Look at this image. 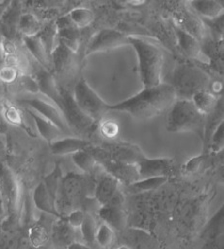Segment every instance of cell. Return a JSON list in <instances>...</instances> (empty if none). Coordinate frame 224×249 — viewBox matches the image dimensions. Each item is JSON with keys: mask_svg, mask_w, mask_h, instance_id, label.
<instances>
[{"mask_svg": "<svg viewBox=\"0 0 224 249\" xmlns=\"http://www.w3.org/2000/svg\"><path fill=\"white\" fill-rule=\"evenodd\" d=\"M176 100V95L171 84L144 88L136 95L114 105H109V110L125 112L138 120H146L162 115L169 110Z\"/></svg>", "mask_w": 224, "mask_h": 249, "instance_id": "cell-1", "label": "cell"}, {"mask_svg": "<svg viewBox=\"0 0 224 249\" xmlns=\"http://www.w3.org/2000/svg\"><path fill=\"white\" fill-rule=\"evenodd\" d=\"M129 44L137 53L144 88H150L162 83L164 53L161 48L148 40L137 37H129Z\"/></svg>", "mask_w": 224, "mask_h": 249, "instance_id": "cell-2", "label": "cell"}, {"mask_svg": "<svg viewBox=\"0 0 224 249\" xmlns=\"http://www.w3.org/2000/svg\"><path fill=\"white\" fill-rule=\"evenodd\" d=\"M211 80L209 75L200 67L181 63L173 71L172 84L176 99L191 100L192 96L202 90H209Z\"/></svg>", "mask_w": 224, "mask_h": 249, "instance_id": "cell-3", "label": "cell"}, {"mask_svg": "<svg viewBox=\"0 0 224 249\" xmlns=\"http://www.w3.org/2000/svg\"><path fill=\"white\" fill-rule=\"evenodd\" d=\"M206 116L200 113L191 100L176 99L169 109L166 128L170 132L202 131Z\"/></svg>", "mask_w": 224, "mask_h": 249, "instance_id": "cell-4", "label": "cell"}, {"mask_svg": "<svg viewBox=\"0 0 224 249\" xmlns=\"http://www.w3.org/2000/svg\"><path fill=\"white\" fill-rule=\"evenodd\" d=\"M84 198V178L75 174L61 178L55 198L56 210L61 218L72 210L81 208Z\"/></svg>", "mask_w": 224, "mask_h": 249, "instance_id": "cell-5", "label": "cell"}, {"mask_svg": "<svg viewBox=\"0 0 224 249\" xmlns=\"http://www.w3.org/2000/svg\"><path fill=\"white\" fill-rule=\"evenodd\" d=\"M38 94H28L19 98L18 102L22 107L29 108L37 114L41 115L42 117L50 121L63 133L71 134L72 130L69 127L66 118L60 107L46 96H40Z\"/></svg>", "mask_w": 224, "mask_h": 249, "instance_id": "cell-6", "label": "cell"}, {"mask_svg": "<svg viewBox=\"0 0 224 249\" xmlns=\"http://www.w3.org/2000/svg\"><path fill=\"white\" fill-rule=\"evenodd\" d=\"M72 94L78 107L95 123L100 121L109 110V105L88 86L83 78L77 82Z\"/></svg>", "mask_w": 224, "mask_h": 249, "instance_id": "cell-7", "label": "cell"}, {"mask_svg": "<svg viewBox=\"0 0 224 249\" xmlns=\"http://www.w3.org/2000/svg\"><path fill=\"white\" fill-rule=\"evenodd\" d=\"M60 91L62 111L71 130H76L81 134L92 130L95 122L78 107L73 98V94L67 90Z\"/></svg>", "mask_w": 224, "mask_h": 249, "instance_id": "cell-8", "label": "cell"}, {"mask_svg": "<svg viewBox=\"0 0 224 249\" xmlns=\"http://www.w3.org/2000/svg\"><path fill=\"white\" fill-rule=\"evenodd\" d=\"M119 181L108 172H105L98 177L96 181L94 197L101 206H121L122 194L119 190Z\"/></svg>", "mask_w": 224, "mask_h": 249, "instance_id": "cell-9", "label": "cell"}, {"mask_svg": "<svg viewBox=\"0 0 224 249\" xmlns=\"http://www.w3.org/2000/svg\"><path fill=\"white\" fill-rule=\"evenodd\" d=\"M129 44V37L113 29H102L89 41L85 54L112 50Z\"/></svg>", "mask_w": 224, "mask_h": 249, "instance_id": "cell-10", "label": "cell"}, {"mask_svg": "<svg viewBox=\"0 0 224 249\" xmlns=\"http://www.w3.org/2000/svg\"><path fill=\"white\" fill-rule=\"evenodd\" d=\"M0 196L10 215H14L18 206V185L13 172L0 165Z\"/></svg>", "mask_w": 224, "mask_h": 249, "instance_id": "cell-11", "label": "cell"}, {"mask_svg": "<svg viewBox=\"0 0 224 249\" xmlns=\"http://www.w3.org/2000/svg\"><path fill=\"white\" fill-rule=\"evenodd\" d=\"M174 160L170 158L148 159L144 157L137 163V170L140 179L149 177H168L174 168Z\"/></svg>", "mask_w": 224, "mask_h": 249, "instance_id": "cell-12", "label": "cell"}, {"mask_svg": "<svg viewBox=\"0 0 224 249\" xmlns=\"http://www.w3.org/2000/svg\"><path fill=\"white\" fill-rule=\"evenodd\" d=\"M102 149L107 155L108 160L124 164H136L144 157L138 146L131 144H106Z\"/></svg>", "mask_w": 224, "mask_h": 249, "instance_id": "cell-13", "label": "cell"}, {"mask_svg": "<svg viewBox=\"0 0 224 249\" xmlns=\"http://www.w3.org/2000/svg\"><path fill=\"white\" fill-rule=\"evenodd\" d=\"M77 53H72L62 44H58L51 53L52 69L58 75H69L77 67Z\"/></svg>", "mask_w": 224, "mask_h": 249, "instance_id": "cell-14", "label": "cell"}, {"mask_svg": "<svg viewBox=\"0 0 224 249\" xmlns=\"http://www.w3.org/2000/svg\"><path fill=\"white\" fill-rule=\"evenodd\" d=\"M100 164L104 166L108 173L115 177L119 183L129 186L132 183L140 180L136 164H124L112 160H107Z\"/></svg>", "mask_w": 224, "mask_h": 249, "instance_id": "cell-15", "label": "cell"}, {"mask_svg": "<svg viewBox=\"0 0 224 249\" xmlns=\"http://www.w3.org/2000/svg\"><path fill=\"white\" fill-rule=\"evenodd\" d=\"M176 33L177 36L178 45L187 56L193 59H197L201 62L209 64L208 59L203 53L202 45L200 41H198L196 38L186 33L184 30H182L177 26L176 27Z\"/></svg>", "mask_w": 224, "mask_h": 249, "instance_id": "cell-16", "label": "cell"}, {"mask_svg": "<svg viewBox=\"0 0 224 249\" xmlns=\"http://www.w3.org/2000/svg\"><path fill=\"white\" fill-rule=\"evenodd\" d=\"M39 92L47 98L52 100L56 103L60 109L62 110V100H61V91L56 85V81L50 72L43 69L37 74V78L35 79Z\"/></svg>", "mask_w": 224, "mask_h": 249, "instance_id": "cell-17", "label": "cell"}, {"mask_svg": "<svg viewBox=\"0 0 224 249\" xmlns=\"http://www.w3.org/2000/svg\"><path fill=\"white\" fill-rule=\"evenodd\" d=\"M179 25L177 27L184 30L186 33L190 34L198 41H203L206 36V27L204 22L200 19V18L189 10H184L179 14L178 17Z\"/></svg>", "mask_w": 224, "mask_h": 249, "instance_id": "cell-18", "label": "cell"}, {"mask_svg": "<svg viewBox=\"0 0 224 249\" xmlns=\"http://www.w3.org/2000/svg\"><path fill=\"white\" fill-rule=\"evenodd\" d=\"M22 108H24L27 111V113L31 116L37 132L45 140H47L49 143H52L53 141L62 137L63 132L50 121L42 117L41 115L37 114L36 112H34L33 110H31L29 108H26V107H22Z\"/></svg>", "mask_w": 224, "mask_h": 249, "instance_id": "cell-19", "label": "cell"}, {"mask_svg": "<svg viewBox=\"0 0 224 249\" xmlns=\"http://www.w3.org/2000/svg\"><path fill=\"white\" fill-rule=\"evenodd\" d=\"M33 202L39 210L53 215L55 217L61 218L56 210L55 198L50 194V192L48 191L44 182H40L34 189Z\"/></svg>", "mask_w": 224, "mask_h": 249, "instance_id": "cell-20", "label": "cell"}, {"mask_svg": "<svg viewBox=\"0 0 224 249\" xmlns=\"http://www.w3.org/2000/svg\"><path fill=\"white\" fill-rule=\"evenodd\" d=\"M89 146L90 143L86 140L74 136H66L50 143V150L54 155H68L74 154L80 150H85Z\"/></svg>", "mask_w": 224, "mask_h": 249, "instance_id": "cell-21", "label": "cell"}, {"mask_svg": "<svg viewBox=\"0 0 224 249\" xmlns=\"http://www.w3.org/2000/svg\"><path fill=\"white\" fill-rule=\"evenodd\" d=\"M97 214L104 223L110 226L113 231H121L126 226V215L121 206L103 205Z\"/></svg>", "mask_w": 224, "mask_h": 249, "instance_id": "cell-22", "label": "cell"}, {"mask_svg": "<svg viewBox=\"0 0 224 249\" xmlns=\"http://www.w3.org/2000/svg\"><path fill=\"white\" fill-rule=\"evenodd\" d=\"M23 42L28 52L42 65L43 69L50 72V70H52L51 57L48 53L39 37L37 35L31 37H23Z\"/></svg>", "mask_w": 224, "mask_h": 249, "instance_id": "cell-23", "label": "cell"}, {"mask_svg": "<svg viewBox=\"0 0 224 249\" xmlns=\"http://www.w3.org/2000/svg\"><path fill=\"white\" fill-rule=\"evenodd\" d=\"M189 5L196 15H200L206 19H214L220 16H223V4L219 1H191L189 2Z\"/></svg>", "mask_w": 224, "mask_h": 249, "instance_id": "cell-24", "label": "cell"}, {"mask_svg": "<svg viewBox=\"0 0 224 249\" xmlns=\"http://www.w3.org/2000/svg\"><path fill=\"white\" fill-rule=\"evenodd\" d=\"M191 101L200 113L208 116L214 110L218 102V98L214 93L211 92V90L208 89L195 93L192 96Z\"/></svg>", "mask_w": 224, "mask_h": 249, "instance_id": "cell-25", "label": "cell"}, {"mask_svg": "<svg viewBox=\"0 0 224 249\" xmlns=\"http://www.w3.org/2000/svg\"><path fill=\"white\" fill-rule=\"evenodd\" d=\"M43 25L37 16L32 13L21 14L17 25V32L23 35V37L36 36L42 29Z\"/></svg>", "mask_w": 224, "mask_h": 249, "instance_id": "cell-26", "label": "cell"}, {"mask_svg": "<svg viewBox=\"0 0 224 249\" xmlns=\"http://www.w3.org/2000/svg\"><path fill=\"white\" fill-rule=\"evenodd\" d=\"M37 36L41 40V42L44 45L45 49L47 50L48 53L49 55H51L52 52L55 50V48L59 44L58 30H57L54 20L50 21L49 23L43 26L41 31L37 34Z\"/></svg>", "mask_w": 224, "mask_h": 249, "instance_id": "cell-27", "label": "cell"}, {"mask_svg": "<svg viewBox=\"0 0 224 249\" xmlns=\"http://www.w3.org/2000/svg\"><path fill=\"white\" fill-rule=\"evenodd\" d=\"M10 7H8L6 13L4 14V28L9 38L14 37L17 31V25L19 21V18L21 16L20 5L17 2L10 3Z\"/></svg>", "mask_w": 224, "mask_h": 249, "instance_id": "cell-28", "label": "cell"}, {"mask_svg": "<svg viewBox=\"0 0 224 249\" xmlns=\"http://www.w3.org/2000/svg\"><path fill=\"white\" fill-rule=\"evenodd\" d=\"M76 231L77 230L72 228L64 218H61L53 230L55 242L66 245L68 248L72 243L76 242Z\"/></svg>", "mask_w": 224, "mask_h": 249, "instance_id": "cell-29", "label": "cell"}, {"mask_svg": "<svg viewBox=\"0 0 224 249\" xmlns=\"http://www.w3.org/2000/svg\"><path fill=\"white\" fill-rule=\"evenodd\" d=\"M80 29L77 27H70L58 30L59 43L70 50L72 53H77L80 47Z\"/></svg>", "mask_w": 224, "mask_h": 249, "instance_id": "cell-30", "label": "cell"}, {"mask_svg": "<svg viewBox=\"0 0 224 249\" xmlns=\"http://www.w3.org/2000/svg\"><path fill=\"white\" fill-rule=\"evenodd\" d=\"M77 28H84L92 23L94 14L90 9L85 7H77L67 14Z\"/></svg>", "mask_w": 224, "mask_h": 249, "instance_id": "cell-31", "label": "cell"}, {"mask_svg": "<svg viewBox=\"0 0 224 249\" xmlns=\"http://www.w3.org/2000/svg\"><path fill=\"white\" fill-rule=\"evenodd\" d=\"M73 162L83 172L91 174L96 167V160L87 150H80L72 154Z\"/></svg>", "mask_w": 224, "mask_h": 249, "instance_id": "cell-32", "label": "cell"}, {"mask_svg": "<svg viewBox=\"0 0 224 249\" xmlns=\"http://www.w3.org/2000/svg\"><path fill=\"white\" fill-rule=\"evenodd\" d=\"M167 181H168V177L166 176L149 177V178L140 179L132 183L128 187L133 193H141V192H146V191L158 189L159 187L163 186Z\"/></svg>", "mask_w": 224, "mask_h": 249, "instance_id": "cell-33", "label": "cell"}, {"mask_svg": "<svg viewBox=\"0 0 224 249\" xmlns=\"http://www.w3.org/2000/svg\"><path fill=\"white\" fill-rule=\"evenodd\" d=\"M81 234V238L86 245H91L95 242V233L97 230V224L92 215L86 214L83 223L79 229Z\"/></svg>", "mask_w": 224, "mask_h": 249, "instance_id": "cell-34", "label": "cell"}, {"mask_svg": "<svg viewBox=\"0 0 224 249\" xmlns=\"http://www.w3.org/2000/svg\"><path fill=\"white\" fill-rule=\"evenodd\" d=\"M114 239V231L108 226L106 223L102 222L97 226L95 233V242L101 248H108Z\"/></svg>", "mask_w": 224, "mask_h": 249, "instance_id": "cell-35", "label": "cell"}, {"mask_svg": "<svg viewBox=\"0 0 224 249\" xmlns=\"http://www.w3.org/2000/svg\"><path fill=\"white\" fill-rule=\"evenodd\" d=\"M48 235L44 227L35 225L29 230V240L34 247H41L48 241Z\"/></svg>", "mask_w": 224, "mask_h": 249, "instance_id": "cell-36", "label": "cell"}, {"mask_svg": "<svg viewBox=\"0 0 224 249\" xmlns=\"http://www.w3.org/2000/svg\"><path fill=\"white\" fill-rule=\"evenodd\" d=\"M3 114L8 123L15 125H22V110L12 104H5Z\"/></svg>", "mask_w": 224, "mask_h": 249, "instance_id": "cell-37", "label": "cell"}, {"mask_svg": "<svg viewBox=\"0 0 224 249\" xmlns=\"http://www.w3.org/2000/svg\"><path fill=\"white\" fill-rule=\"evenodd\" d=\"M223 138H224V122H221L216 127L214 132L211 134L209 139L210 148L213 152H219L223 148Z\"/></svg>", "mask_w": 224, "mask_h": 249, "instance_id": "cell-38", "label": "cell"}, {"mask_svg": "<svg viewBox=\"0 0 224 249\" xmlns=\"http://www.w3.org/2000/svg\"><path fill=\"white\" fill-rule=\"evenodd\" d=\"M100 132L101 134L108 139L114 138L119 131L118 124L113 120H105L100 124Z\"/></svg>", "mask_w": 224, "mask_h": 249, "instance_id": "cell-39", "label": "cell"}, {"mask_svg": "<svg viewBox=\"0 0 224 249\" xmlns=\"http://www.w3.org/2000/svg\"><path fill=\"white\" fill-rule=\"evenodd\" d=\"M85 216H86V213L81 208H79V209L72 210L70 213H68L65 217V220L72 228L78 230L80 228L81 224L83 223Z\"/></svg>", "mask_w": 224, "mask_h": 249, "instance_id": "cell-40", "label": "cell"}, {"mask_svg": "<svg viewBox=\"0 0 224 249\" xmlns=\"http://www.w3.org/2000/svg\"><path fill=\"white\" fill-rule=\"evenodd\" d=\"M19 84L20 87L28 92V94H38L39 92V88L38 84L35 79L28 75H22L19 77Z\"/></svg>", "mask_w": 224, "mask_h": 249, "instance_id": "cell-41", "label": "cell"}, {"mask_svg": "<svg viewBox=\"0 0 224 249\" xmlns=\"http://www.w3.org/2000/svg\"><path fill=\"white\" fill-rule=\"evenodd\" d=\"M18 78V69L15 66L6 65L0 68V81L4 83H12Z\"/></svg>", "mask_w": 224, "mask_h": 249, "instance_id": "cell-42", "label": "cell"}, {"mask_svg": "<svg viewBox=\"0 0 224 249\" xmlns=\"http://www.w3.org/2000/svg\"><path fill=\"white\" fill-rule=\"evenodd\" d=\"M207 24L210 27L211 31L215 35V40H222L223 38V16H220L214 19H206Z\"/></svg>", "mask_w": 224, "mask_h": 249, "instance_id": "cell-43", "label": "cell"}, {"mask_svg": "<svg viewBox=\"0 0 224 249\" xmlns=\"http://www.w3.org/2000/svg\"><path fill=\"white\" fill-rule=\"evenodd\" d=\"M203 162V156H196L190 159L184 165V170L187 173H195L199 170Z\"/></svg>", "mask_w": 224, "mask_h": 249, "instance_id": "cell-44", "label": "cell"}, {"mask_svg": "<svg viewBox=\"0 0 224 249\" xmlns=\"http://www.w3.org/2000/svg\"><path fill=\"white\" fill-rule=\"evenodd\" d=\"M68 249H90V248L80 242H74L68 247Z\"/></svg>", "mask_w": 224, "mask_h": 249, "instance_id": "cell-45", "label": "cell"}, {"mask_svg": "<svg viewBox=\"0 0 224 249\" xmlns=\"http://www.w3.org/2000/svg\"><path fill=\"white\" fill-rule=\"evenodd\" d=\"M116 249H130L127 245H120L119 247H117Z\"/></svg>", "mask_w": 224, "mask_h": 249, "instance_id": "cell-46", "label": "cell"}, {"mask_svg": "<svg viewBox=\"0 0 224 249\" xmlns=\"http://www.w3.org/2000/svg\"><path fill=\"white\" fill-rule=\"evenodd\" d=\"M0 49H1V48H0Z\"/></svg>", "mask_w": 224, "mask_h": 249, "instance_id": "cell-47", "label": "cell"}]
</instances>
